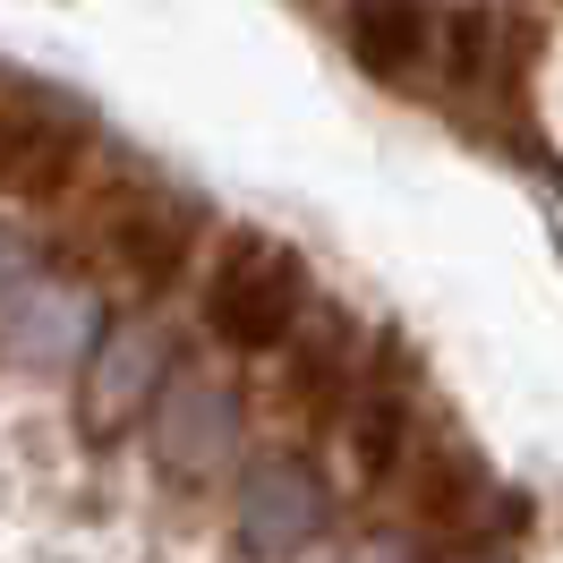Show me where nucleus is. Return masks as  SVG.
<instances>
[{"instance_id": "1", "label": "nucleus", "mask_w": 563, "mask_h": 563, "mask_svg": "<svg viewBox=\"0 0 563 563\" xmlns=\"http://www.w3.org/2000/svg\"><path fill=\"white\" fill-rule=\"evenodd\" d=\"M197 308L222 351H282L308 324V265H299V247L265 240V231H222Z\"/></svg>"}, {"instance_id": "2", "label": "nucleus", "mask_w": 563, "mask_h": 563, "mask_svg": "<svg viewBox=\"0 0 563 563\" xmlns=\"http://www.w3.org/2000/svg\"><path fill=\"white\" fill-rule=\"evenodd\" d=\"M95 163V120L52 95V86H9L0 95V197L18 206H60Z\"/></svg>"}, {"instance_id": "3", "label": "nucleus", "mask_w": 563, "mask_h": 563, "mask_svg": "<svg viewBox=\"0 0 563 563\" xmlns=\"http://www.w3.org/2000/svg\"><path fill=\"white\" fill-rule=\"evenodd\" d=\"M103 299H95V282L77 274H35L18 247L0 240V351L26 358V367H60V358H95L103 342Z\"/></svg>"}, {"instance_id": "4", "label": "nucleus", "mask_w": 563, "mask_h": 563, "mask_svg": "<svg viewBox=\"0 0 563 563\" xmlns=\"http://www.w3.org/2000/svg\"><path fill=\"white\" fill-rule=\"evenodd\" d=\"M172 376H179V351L154 317L111 324L103 342H95V358H86V376H77V427L95 444L129 435V419H154V401L172 393Z\"/></svg>"}, {"instance_id": "5", "label": "nucleus", "mask_w": 563, "mask_h": 563, "mask_svg": "<svg viewBox=\"0 0 563 563\" xmlns=\"http://www.w3.org/2000/svg\"><path fill=\"white\" fill-rule=\"evenodd\" d=\"M103 256L120 265L129 290H172L188 265H197V240H206V213L172 197V188H111V213H103Z\"/></svg>"}, {"instance_id": "6", "label": "nucleus", "mask_w": 563, "mask_h": 563, "mask_svg": "<svg viewBox=\"0 0 563 563\" xmlns=\"http://www.w3.org/2000/svg\"><path fill=\"white\" fill-rule=\"evenodd\" d=\"M324 478L308 470L299 453H256L240 478V529L256 555H299L324 538Z\"/></svg>"}, {"instance_id": "7", "label": "nucleus", "mask_w": 563, "mask_h": 563, "mask_svg": "<svg viewBox=\"0 0 563 563\" xmlns=\"http://www.w3.org/2000/svg\"><path fill=\"white\" fill-rule=\"evenodd\" d=\"M154 461L179 470V478H197V470H222V461L240 453V393L213 385V376H172V393L154 401Z\"/></svg>"}, {"instance_id": "8", "label": "nucleus", "mask_w": 563, "mask_h": 563, "mask_svg": "<svg viewBox=\"0 0 563 563\" xmlns=\"http://www.w3.org/2000/svg\"><path fill=\"white\" fill-rule=\"evenodd\" d=\"M274 358H282V410H299V419H317V410L333 419L358 393V376H367V351H358L351 317H308Z\"/></svg>"}, {"instance_id": "9", "label": "nucleus", "mask_w": 563, "mask_h": 563, "mask_svg": "<svg viewBox=\"0 0 563 563\" xmlns=\"http://www.w3.org/2000/svg\"><path fill=\"white\" fill-rule=\"evenodd\" d=\"M333 453H342V487H385L393 470L410 461V401L385 367H367L358 393L342 401V427H333Z\"/></svg>"}, {"instance_id": "10", "label": "nucleus", "mask_w": 563, "mask_h": 563, "mask_svg": "<svg viewBox=\"0 0 563 563\" xmlns=\"http://www.w3.org/2000/svg\"><path fill=\"white\" fill-rule=\"evenodd\" d=\"M401 504H410L419 529H461V538H478L487 478H478V461L461 453L453 435H435V444H419V453L401 461Z\"/></svg>"}, {"instance_id": "11", "label": "nucleus", "mask_w": 563, "mask_h": 563, "mask_svg": "<svg viewBox=\"0 0 563 563\" xmlns=\"http://www.w3.org/2000/svg\"><path fill=\"white\" fill-rule=\"evenodd\" d=\"M435 35H444V18H427V9H351L342 18L351 60L367 77H385V86H410L435 60Z\"/></svg>"}, {"instance_id": "12", "label": "nucleus", "mask_w": 563, "mask_h": 563, "mask_svg": "<svg viewBox=\"0 0 563 563\" xmlns=\"http://www.w3.org/2000/svg\"><path fill=\"white\" fill-rule=\"evenodd\" d=\"M342 563H419V555H410L401 538H358V547H351Z\"/></svg>"}]
</instances>
